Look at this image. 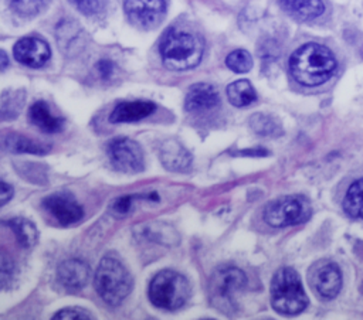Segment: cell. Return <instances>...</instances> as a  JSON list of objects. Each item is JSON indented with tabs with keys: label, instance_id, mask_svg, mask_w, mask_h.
<instances>
[{
	"label": "cell",
	"instance_id": "7",
	"mask_svg": "<svg viewBox=\"0 0 363 320\" xmlns=\"http://www.w3.org/2000/svg\"><path fill=\"white\" fill-rule=\"evenodd\" d=\"M311 214L312 208L306 197L291 194L268 202L264 210V221L269 227L284 228L308 221Z\"/></svg>",
	"mask_w": 363,
	"mask_h": 320
},
{
	"label": "cell",
	"instance_id": "9",
	"mask_svg": "<svg viewBox=\"0 0 363 320\" xmlns=\"http://www.w3.org/2000/svg\"><path fill=\"white\" fill-rule=\"evenodd\" d=\"M123 10L135 25L150 30L162 23L166 14L164 0H126Z\"/></svg>",
	"mask_w": 363,
	"mask_h": 320
},
{
	"label": "cell",
	"instance_id": "31",
	"mask_svg": "<svg viewBox=\"0 0 363 320\" xmlns=\"http://www.w3.org/2000/svg\"><path fill=\"white\" fill-rule=\"evenodd\" d=\"M13 197V188L6 181H1V205L7 204V201Z\"/></svg>",
	"mask_w": 363,
	"mask_h": 320
},
{
	"label": "cell",
	"instance_id": "22",
	"mask_svg": "<svg viewBox=\"0 0 363 320\" xmlns=\"http://www.w3.org/2000/svg\"><path fill=\"white\" fill-rule=\"evenodd\" d=\"M345 212L356 219H363V178L350 184L343 198Z\"/></svg>",
	"mask_w": 363,
	"mask_h": 320
},
{
	"label": "cell",
	"instance_id": "15",
	"mask_svg": "<svg viewBox=\"0 0 363 320\" xmlns=\"http://www.w3.org/2000/svg\"><path fill=\"white\" fill-rule=\"evenodd\" d=\"M156 109V105L150 101H126L118 103L109 115V122L112 123H128L136 122L152 115Z\"/></svg>",
	"mask_w": 363,
	"mask_h": 320
},
{
	"label": "cell",
	"instance_id": "25",
	"mask_svg": "<svg viewBox=\"0 0 363 320\" xmlns=\"http://www.w3.org/2000/svg\"><path fill=\"white\" fill-rule=\"evenodd\" d=\"M47 3L48 0H10L13 10L23 17L38 14L47 6Z\"/></svg>",
	"mask_w": 363,
	"mask_h": 320
},
{
	"label": "cell",
	"instance_id": "24",
	"mask_svg": "<svg viewBox=\"0 0 363 320\" xmlns=\"http://www.w3.org/2000/svg\"><path fill=\"white\" fill-rule=\"evenodd\" d=\"M225 65L233 72L244 74V72H248L251 69V67H252V57L245 50H235V51H233V52H230L227 55Z\"/></svg>",
	"mask_w": 363,
	"mask_h": 320
},
{
	"label": "cell",
	"instance_id": "30",
	"mask_svg": "<svg viewBox=\"0 0 363 320\" xmlns=\"http://www.w3.org/2000/svg\"><path fill=\"white\" fill-rule=\"evenodd\" d=\"M96 71L99 72V76L102 79H109L112 75H113V71H115V64L109 59H101L98 64H96Z\"/></svg>",
	"mask_w": 363,
	"mask_h": 320
},
{
	"label": "cell",
	"instance_id": "20",
	"mask_svg": "<svg viewBox=\"0 0 363 320\" xmlns=\"http://www.w3.org/2000/svg\"><path fill=\"white\" fill-rule=\"evenodd\" d=\"M227 98L231 105L237 108H244L251 105L257 99V92L250 81L238 79L227 86Z\"/></svg>",
	"mask_w": 363,
	"mask_h": 320
},
{
	"label": "cell",
	"instance_id": "12",
	"mask_svg": "<svg viewBox=\"0 0 363 320\" xmlns=\"http://www.w3.org/2000/svg\"><path fill=\"white\" fill-rule=\"evenodd\" d=\"M13 55L23 65L40 68L48 61L51 51L44 40L37 37H26L14 44Z\"/></svg>",
	"mask_w": 363,
	"mask_h": 320
},
{
	"label": "cell",
	"instance_id": "14",
	"mask_svg": "<svg viewBox=\"0 0 363 320\" xmlns=\"http://www.w3.org/2000/svg\"><path fill=\"white\" fill-rule=\"evenodd\" d=\"M220 103L217 89L210 84H194L189 88L184 106L189 112H206L214 109Z\"/></svg>",
	"mask_w": 363,
	"mask_h": 320
},
{
	"label": "cell",
	"instance_id": "1",
	"mask_svg": "<svg viewBox=\"0 0 363 320\" xmlns=\"http://www.w3.org/2000/svg\"><path fill=\"white\" fill-rule=\"evenodd\" d=\"M333 52L318 42H308L292 52L289 71L296 82L305 86H318L326 82L336 71Z\"/></svg>",
	"mask_w": 363,
	"mask_h": 320
},
{
	"label": "cell",
	"instance_id": "28",
	"mask_svg": "<svg viewBox=\"0 0 363 320\" xmlns=\"http://www.w3.org/2000/svg\"><path fill=\"white\" fill-rule=\"evenodd\" d=\"M13 262L9 258V255L3 251L1 252V283L4 287L9 286V283L13 279Z\"/></svg>",
	"mask_w": 363,
	"mask_h": 320
},
{
	"label": "cell",
	"instance_id": "33",
	"mask_svg": "<svg viewBox=\"0 0 363 320\" xmlns=\"http://www.w3.org/2000/svg\"><path fill=\"white\" fill-rule=\"evenodd\" d=\"M1 69H6V67H7V55H6V52L4 51H1Z\"/></svg>",
	"mask_w": 363,
	"mask_h": 320
},
{
	"label": "cell",
	"instance_id": "8",
	"mask_svg": "<svg viewBox=\"0 0 363 320\" xmlns=\"http://www.w3.org/2000/svg\"><path fill=\"white\" fill-rule=\"evenodd\" d=\"M108 156L112 166L123 173H139L145 167L140 146L128 137L113 139L108 144Z\"/></svg>",
	"mask_w": 363,
	"mask_h": 320
},
{
	"label": "cell",
	"instance_id": "13",
	"mask_svg": "<svg viewBox=\"0 0 363 320\" xmlns=\"http://www.w3.org/2000/svg\"><path fill=\"white\" fill-rule=\"evenodd\" d=\"M89 266L84 261L79 259H68L58 265L57 268V279L61 286L67 290L77 292L82 289L89 279Z\"/></svg>",
	"mask_w": 363,
	"mask_h": 320
},
{
	"label": "cell",
	"instance_id": "17",
	"mask_svg": "<svg viewBox=\"0 0 363 320\" xmlns=\"http://www.w3.org/2000/svg\"><path fill=\"white\" fill-rule=\"evenodd\" d=\"M160 160L163 166L173 171H182L190 166L191 156L177 140H166L160 147Z\"/></svg>",
	"mask_w": 363,
	"mask_h": 320
},
{
	"label": "cell",
	"instance_id": "19",
	"mask_svg": "<svg viewBox=\"0 0 363 320\" xmlns=\"http://www.w3.org/2000/svg\"><path fill=\"white\" fill-rule=\"evenodd\" d=\"M3 146L6 150L13 153H31V154H44L50 149L48 146L31 140L20 133H7L3 137Z\"/></svg>",
	"mask_w": 363,
	"mask_h": 320
},
{
	"label": "cell",
	"instance_id": "23",
	"mask_svg": "<svg viewBox=\"0 0 363 320\" xmlns=\"http://www.w3.org/2000/svg\"><path fill=\"white\" fill-rule=\"evenodd\" d=\"M251 129L261 136H278L281 135V126L278 120L267 113H255L250 118Z\"/></svg>",
	"mask_w": 363,
	"mask_h": 320
},
{
	"label": "cell",
	"instance_id": "29",
	"mask_svg": "<svg viewBox=\"0 0 363 320\" xmlns=\"http://www.w3.org/2000/svg\"><path fill=\"white\" fill-rule=\"evenodd\" d=\"M133 198H135L133 195H126V197L118 198V200L113 202V205H112V210L115 211V214H116V215H125V214H128L129 208L132 207V200H133Z\"/></svg>",
	"mask_w": 363,
	"mask_h": 320
},
{
	"label": "cell",
	"instance_id": "11",
	"mask_svg": "<svg viewBox=\"0 0 363 320\" xmlns=\"http://www.w3.org/2000/svg\"><path fill=\"white\" fill-rule=\"evenodd\" d=\"M44 208L52 215L58 224L71 225L79 221L84 215L82 207L68 193H55L44 198Z\"/></svg>",
	"mask_w": 363,
	"mask_h": 320
},
{
	"label": "cell",
	"instance_id": "6",
	"mask_svg": "<svg viewBox=\"0 0 363 320\" xmlns=\"http://www.w3.org/2000/svg\"><path fill=\"white\" fill-rule=\"evenodd\" d=\"M244 272L234 266H223L213 272L208 282V295L214 307L224 313L237 309L235 296L245 287Z\"/></svg>",
	"mask_w": 363,
	"mask_h": 320
},
{
	"label": "cell",
	"instance_id": "10",
	"mask_svg": "<svg viewBox=\"0 0 363 320\" xmlns=\"http://www.w3.org/2000/svg\"><path fill=\"white\" fill-rule=\"evenodd\" d=\"M316 293L326 300L336 297L342 289V273L336 263L330 261L319 262L311 276Z\"/></svg>",
	"mask_w": 363,
	"mask_h": 320
},
{
	"label": "cell",
	"instance_id": "26",
	"mask_svg": "<svg viewBox=\"0 0 363 320\" xmlns=\"http://www.w3.org/2000/svg\"><path fill=\"white\" fill-rule=\"evenodd\" d=\"M69 1L85 16H94L101 13L108 3V0H69Z\"/></svg>",
	"mask_w": 363,
	"mask_h": 320
},
{
	"label": "cell",
	"instance_id": "4",
	"mask_svg": "<svg viewBox=\"0 0 363 320\" xmlns=\"http://www.w3.org/2000/svg\"><path fill=\"white\" fill-rule=\"evenodd\" d=\"M94 285L105 303L118 306L130 293L132 278L121 261L112 256H105L98 265Z\"/></svg>",
	"mask_w": 363,
	"mask_h": 320
},
{
	"label": "cell",
	"instance_id": "27",
	"mask_svg": "<svg viewBox=\"0 0 363 320\" xmlns=\"http://www.w3.org/2000/svg\"><path fill=\"white\" fill-rule=\"evenodd\" d=\"M52 319H62V320H89L92 319V314L88 313L84 309L78 307H67L54 314Z\"/></svg>",
	"mask_w": 363,
	"mask_h": 320
},
{
	"label": "cell",
	"instance_id": "2",
	"mask_svg": "<svg viewBox=\"0 0 363 320\" xmlns=\"http://www.w3.org/2000/svg\"><path fill=\"white\" fill-rule=\"evenodd\" d=\"M203 40L189 31L170 28L162 38L160 55L170 71H187L197 67L203 58Z\"/></svg>",
	"mask_w": 363,
	"mask_h": 320
},
{
	"label": "cell",
	"instance_id": "5",
	"mask_svg": "<svg viewBox=\"0 0 363 320\" xmlns=\"http://www.w3.org/2000/svg\"><path fill=\"white\" fill-rule=\"evenodd\" d=\"M191 289L189 280L176 270H162L149 285L150 302L164 310L180 309L190 297Z\"/></svg>",
	"mask_w": 363,
	"mask_h": 320
},
{
	"label": "cell",
	"instance_id": "32",
	"mask_svg": "<svg viewBox=\"0 0 363 320\" xmlns=\"http://www.w3.org/2000/svg\"><path fill=\"white\" fill-rule=\"evenodd\" d=\"M238 154H245V156H267L268 152L264 147H254L250 150H242L238 152Z\"/></svg>",
	"mask_w": 363,
	"mask_h": 320
},
{
	"label": "cell",
	"instance_id": "3",
	"mask_svg": "<svg viewBox=\"0 0 363 320\" xmlns=\"http://www.w3.org/2000/svg\"><path fill=\"white\" fill-rule=\"evenodd\" d=\"M271 304L286 316L299 314L308 306V297L303 290L298 272L292 268H281L271 280Z\"/></svg>",
	"mask_w": 363,
	"mask_h": 320
},
{
	"label": "cell",
	"instance_id": "18",
	"mask_svg": "<svg viewBox=\"0 0 363 320\" xmlns=\"http://www.w3.org/2000/svg\"><path fill=\"white\" fill-rule=\"evenodd\" d=\"M281 7L292 17L309 21L319 17L325 11L322 0H278Z\"/></svg>",
	"mask_w": 363,
	"mask_h": 320
},
{
	"label": "cell",
	"instance_id": "21",
	"mask_svg": "<svg viewBox=\"0 0 363 320\" xmlns=\"http://www.w3.org/2000/svg\"><path fill=\"white\" fill-rule=\"evenodd\" d=\"M10 229L14 232L18 244L23 246V248H33L37 241H38V231L35 228V225L33 222H30L28 219L26 218H21V217H16L10 221H7Z\"/></svg>",
	"mask_w": 363,
	"mask_h": 320
},
{
	"label": "cell",
	"instance_id": "16",
	"mask_svg": "<svg viewBox=\"0 0 363 320\" xmlns=\"http://www.w3.org/2000/svg\"><path fill=\"white\" fill-rule=\"evenodd\" d=\"M28 119L34 126L45 133H57L64 127V119L55 116L44 101H37L30 106Z\"/></svg>",
	"mask_w": 363,
	"mask_h": 320
}]
</instances>
